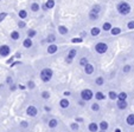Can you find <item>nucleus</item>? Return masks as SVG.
Wrapping results in <instances>:
<instances>
[{
    "instance_id": "f257e3e1",
    "label": "nucleus",
    "mask_w": 134,
    "mask_h": 132,
    "mask_svg": "<svg viewBox=\"0 0 134 132\" xmlns=\"http://www.w3.org/2000/svg\"><path fill=\"white\" fill-rule=\"evenodd\" d=\"M116 10L119 12V14L121 15H128L131 13V5H129L127 1H120L116 5Z\"/></svg>"
},
{
    "instance_id": "f03ea898",
    "label": "nucleus",
    "mask_w": 134,
    "mask_h": 132,
    "mask_svg": "<svg viewBox=\"0 0 134 132\" xmlns=\"http://www.w3.org/2000/svg\"><path fill=\"white\" fill-rule=\"evenodd\" d=\"M52 76H53V71L49 67L43 68V70L41 71V79H42V81H44V83L50 81V80L52 79Z\"/></svg>"
},
{
    "instance_id": "7ed1b4c3",
    "label": "nucleus",
    "mask_w": 134,
    "mask_h": 132,
    "mask_svg": "<svg viewBox=\"0 0 134 132\" xmlns=\"http://www.w3.org/2000/svg\"><path fill=\"white\" fill-rule=\"evenodd\" d=\"M94 98V93L91 90H89V89H84V90L81 91V99L86 100V102H89V100H91Z\"/></svg>"
},
{
    "instance_id": "20e7f679",
    "label": "nucleus",
    "mask_w": 134,
    "mask_h": 132,
    "mask_svg": "<svg viewBox=\"0 0 134 132\" xmlns=\"http://www.w3.org/2000/svg\"><path fill=\"white\" fill-rule=\"evenodd\" d=\"M95 51L99 54H104L108 51V45H107L106 42H97L96 45H95Z\"/></svg>"
},
{
    "instance_id": "39448f33",
    "label": "nucleus",
    "mask_w": 134,
    "mask_h": 132,
    "mask_svg": "<svg viewBox=\"0 0 134 132\" xmlns=\"http://www.w3.org/2000/svg\"><path fill=\"white\" fill-rule=\"evenodd\" d=\"M11 53V47L8 45H1L0 46V57H7Z\"/></svg>"
},
{
    "instance_id": "423d86ee",
    "label": "nucleus",
    "mask_w": 134,
    "mask_h": 132,
    "mask_svg": "<svg viewBox=\"0 0 134 132\" xmlns=\"http://www.w3.org/2000/svg\"><path fill=\"white\" fill-rule=\"evenodd\" d=\"M76 55H77V50H76V48H71V50L69 51V53H68V57H66L65 61L68 62V64H71L72 60H74V58H75Z\"/></svg>"
},
{
    "instance_id": "0eeeda50",
    "label": "nucleus",
    "mask_w": 134,
    "mask_h": 132,
    "mask_svg": "<svg viewBox=\"0 0 134 132\" xmlns=\"http://www.w3.org/2000/svg\"><path fill=\"white\" fill-rule=\"evenodd\" d=\"M26 113H27V116H30V117H36L38 113V110L36 106L31 105V106H29L27 109H26Z\"/></svg>"
},
{
    "instance_id": "6e6552de",
    "label": "nucleus",
    "mask_w": 134,
    "mask_h": 132,
    "mask_svg": "<svg viewBox=\"0 0 134 132\" xmlns=\"http://www.w3.org/2000/svg\"><path fill=\"white\" fill-rule=\"evenodd\" d=\"M57 51H58V46L56 45L55 42H53V44H49V46H48V53L49 54H55Z\"/></svg>"
},
{
    "instance_id": "1a4fd4ad",
    "label": "nucleus",
    "mask_w": 134,
    "mask_h": 132,
    "mask_svg": "<svg viewBox=\"0 0 134 132\" xmlns=\"http://www.w3.org/2000/svg\"><path fill=\"white\" fill-rule=\"evenodd\" d=\"M116 106L119 110H126L127 109V102L126 100H119L116 102Z\"/></svg>"
},
{
    "instance_id": "9d476101",
    "label": "nucleus",
    "mask_w": 134,
    "mask_h": 132,
    "mask_svg": "<svg viewBox=\"0 0 134 132\" xmlns=\"http://www.w3.org/2000/svg\"><path fill=\"white\" fill-rule=\"evenodd\" d=\"M84 72H86L87 74H93L94 73V65H91L88 62V64L84 66Z\"/></svg>"
},
{
    "instance_id": "9b49d317",
    "label": "nucleus",
    "mask_w": 134,
    "mask_h": 132,
    "mask_svg": "<svg viewBox=\"0 0 134 132\" xmlns=\"http://www.w3.org/2000/svg\"><path fill=\"white\" fill-rule=\"evenodd\" d=\"M100 129V126L96 124V123H90V124L88 125V130L90 132H97Z\"/></svg>"
},
{
    "instance_id": "f8f14e48",
    "label": "nucleus",
    "mask_w": 134,
    "mask_h": 132,
    "mask_svg": "<svg viewBox=\"0 0 134 132\" xmlns=\"http://www.w3.org/2000/svg\"><path fill=\"white\" fill-rule=\"evenodd\" d=\"M23 46L25 48H30L31 46H32V38H25L24 39V41H23Z\"/></svg>"
},
{
    "instance_id": "ddd939ff",
    "label": "nucleus",
    "mask_w": 134,
    "mask_h": 132,
    "mask_svg": "<svg viewBox=\"0 0 134 132\" xmlns=\"http://www.w3.org/2000/svg\"><path fill=\"white\" fill-rule=\"evenodd\" d=\"M69 105H70V103H69V100L66 99V98H63V99L59 100V106H61L62 109H68Z\"/></svg>"
},
{
    "instance_id": "4468645a",
    "label": "nucleus",
    "mask_w": 134,
    "mask_h": 132,
    "mask_svg": "<svg viewBox=\"0 0 134 132\" xmlns=\"http://www.w3.org/2000/svg\"><path fill=\"white\" fill-rule=\"evenodd\" d=\"M58 32H59V34L65 35V34H68L69 30H68V27H66V26H64V25H59V26H58Z\"/></svg>"
},
{
    "instance_id": "2eb2a0df",
    "label": "nucleus",
    "mask_w": 134,
    "mask_h": 132,
    "mask_svg": "<svg viewBox=\"0 0 134 132\" xmlns=\"http://www.w3.org/2000/svg\"><path fill=\"white\" fill-rule=\"evenodd\" d=\"M94 97L96 98V100H104V99H106V95H104L103 92H101V91H99V92L95 93V95H94Z\"/></svg>"
},
{
    "instance_id": "dca6fc26",
    "label": "nucleus",
    "mask_w": 134,
    "mask_h": 132,
    "mask_svg": "<svg viewBox=\"0 0 134 132\" xmlns=\"http://www.w3.org/2000/svg\"><path fill=\"white\" fill-rule=\"evenodd\" d=\"M48 125H49V127H50V129H55V127L57 126V125H58V120L55 119V118H52V119L49 120Z\"/></svg>"
},
{
    "instance_id": "f3484780",
    "label": "nucleus",
    "mask_w": 134,
    "mask_h": 132,
    "mask_svg": "<svg viewBox=\"0 0 134 132\" xmlns=\"http://www.w3.org/2000/svg\"><path fill=\"white\" fill-rule=\"evenodd\" d=\"M30 10L32 11V12H38V11L41 10V5L38 3H32L30 6Z\"/></svg>"
},
{
    "instance_id": "a211bd4d",
    "label": "nucleus",
    "mask_w": 134,
    "mask_h": 132,
    "mask_svg": "<svg viewBox=\"0 0 134 132\" xmlns=\"http://www.w3.org/2000/svg\"><path fill=\"white\" fill-rule=\"evenodd\" d=\"M100 33H101V28L100 27H93L90 30V34L93 35V37H97Z\"/></svg>"
},
{
    "instance_id": "6ab92c4d",
    "label": "nucleus",
    "mask_w": 134,
    "mask_h": 132,
    "mask_svg": "<svg viewBox=\"0 0 134 132\" xmlns=\"http://www.w3.org/2000/svg\"><path fill=\"white\" fill-rule=\"evenodd\" d=\"M45 40L49 42V44H53V42L56 41V35L53 34V33H50V34H48V37H46Z\"/></svg>"
},
{
    "instance_id": "aec40b11",
    "label": "nucleus",
    "mask_w": 134,
    "mask_h": 132,
    "mask_svg": "<svg viewBox=\"0 0 134 132\" xmlns=\"http://www.w3.org/2000/svg\"><path fill=\"white\" fill-rule=\"evenodd\" d=\"M126 123L129 125V126H134V115H133V113H132V115H129L128 117H127Z\"/></svg>"
},
{
    "instance_id": "412c9836",
    "label": "nucleus",
    "mask_w": 134,
    "mask_h": 132,
    "mask_svg": "<svg viewBox=\"0 0 134 132\" xmlns=\"http://www.w3.org/2000/svg\"><path fill=\"white\" fill-rule=\"evenodd\" d=\"M10 37H11V39H12V40H18L19 38H20V34H19V32H18V31H12V32H11V34H10Z\"/></svg>"
},
{
    "instance_id": "4be33fe9",
    "label": "nucleus",
    "mask_w": 134,
    "mask_h": 132,
    "mask_svg": "<svg viewBox=\"0 0 134 132\" xmlns=\"http://www.w3.org/2000/svg\"><path fill=\"white\" fill-rule=\"evenodd\" d=\"M120 33H121V28L120 27H111V30H110L111 35H118V34H120Z\"/></svg>"
},
{
    "instance_id": "5701e85b",
    "label": "nucleus",
    "mask_w": 134,
    "mask_h": 132,
    "mask_svg": "<svg viewBox=\"0 0 134 132\" xmlns=\"http://www.w3.org/2000/svg\"><path fill=\"white\" fill-rule=\"evenodd\" d=\"M95 84H96L97 86H102V85L104 84V78L101 77V76H100V77H97L96 79H95Z\"/></svg>"
},
{
    "instance_id": "b1692460",
    "label": "nucleus",
    "mask_w": 134,
    "mask_h": 132,
    "mask_svg": "<svg viewBox=\"0 0 134 132\" xmlns=\"http://www.w3.org/2000/svg\"><path fill=\"white\" fill-rule=\"evenodd\" d=\"M118 95H119V93H116L115 91H109L108 92V97H109V99H111V100L118 99Z\"/></svg>"
},
{
    "instance_id": "393cba45",
    "label": "nucleus",
    "mask_w": 134,
    "mask_h": 132,
    "mask_svg": "<svg viewBox=\"0 0 134 132\" xmlns=\"http://www.w3.org/2000/svg\"><path fill=\"white\" fill-rule=\"evenodd\" d=\"M89 19L90 20H97L99 19V14L97 13H95V12H93V11H89Z\"/></svg>"
},
{
    "instance_id": "a878e982",
    "label": "nucleus",
    "mask_w": 134,
    "mask_h": 132,
    "mask_svg": "<svg viewBox=\"0 0 134 132\" xmlns=\"http://www.w3.org/2000/svg\"><path fill=\"white\" fill-rule=\"evenodd\" d=\"M99 126H100V129H101V130H103V131H107V130H108V126H109V125H108V123H107L106 120H102V122L100 123Z\"/></svg>"
},
{
    "instance_id": "bb28decb",
    "label": "nucleus",
    "mask_w": 134,
    "mask_h": 132,
    "mask_svg": "<svg viewBox=\"0 0 134 132\" xmlns=\"http://www.w3.org/2000/svg\"><path fill=\"white\" fill-rule=\"evenodd\" d=\"M18 15H19V18H20V19H26V18H27V12H26L25 10H20L19 11V12H18Z\"/></svg>"
},
{
    "instance_id": "cd10ccee",
    "label": "nucleus",
    "mask_w": 134,
    "mask_h": 132,
    "mask_svg": "<svg viewBox=\"0 0 134 132\" xmlns=\"http://www.w3.org/2000/svg\"><path fill=\"white\" fill-rule=\"evenodd\" d=\"M111 27H113V26H111V24L109 23V21H106V23L102 25V30L103 31H110Z\"/></svg>"
},
{
    "instance_id": "c85d7f7f",
    "label": "nucleus",
    "mask_w": 134,
    "mask_h": 132,
    "mask_svg": "<svg viewBox=\"0 0 134 132\" xmlns=\"http://www.w3.org/2000/svg\"><path fill=\"white\" fill-rule=\"evenodd\" d=\"M93 12L97 13V14H100V12H101V5H99V4H96V5H94L93 7H91V10Z\"/></svg>"
},
{
    "instance_id": "c756f323",
    "label": "nucleus",
    "mask_w": 134,
    "mask_h": 132,
    "mask_svg": "<svg viewBox=\"0 0 134 132\" xmlns=\"http://www.w3.org/2000/svg\"><path fill=\"white\" fill-rule=\"evenodd\" d=\"M46 7H48V10H51V8L55 7V0H48L45 3Z\"/></svg>"
},
{
    "instance_id": "7c9ffc66",
    "label": "nucleus",
    "mask_w": 134,
    "mask_h": 132,
    "mask_svg": "<svg viewBox=\"0 0 134 132\" xmlns=\"http://www.w3.org/2000/svg\"><path fill=\"white\" fill-rule=\"evenodd\" d=\"M36 35H37V32H36V30H33V28H30V30L27 31V37L29 38H35Z\"/></svg>"
},
{
    "instance_id": "2f4dec72",
    "label": "nucleus",
    "mask_w": 134,
    "mask_h": 132,
    "mask_svg": "<svg viewBox=\"0 0 134 132\" xmlns=\"http://www.w3.org/2000/svg\"><path fill=\"white\" fill-rule=\"evenodd\" d=\"M70 129L72 130V131H79V129H80V125H79V123H77V122H75V123H71V124H70Z\"/></svg>"
},
{
    "instance_id": "473e14b6",
    "label": "nucleus",
    "mask_w": 134,
    "mask_h": 132,
    "mask_svg": "<svg viewBox=\"0 0 134 132\" xmlns=\"http://www.w3.org/2000/svg\"><path fill=\"white\" fill-rule=\"evenodd\" d=\"M88 59H87L86 57H82L81 59H80V66H82V67H84L87 64H88Z\"/></svg>"
},
{
    "instance_id": "72a5a7b5",
    "label": "nucleus",
    "mask_w": 134,
    "mask_h": 132,
    "mask_svg": "<svg viewBox=\"0 0 134 132\" xmlns=\"http://www.w3.org/2000/svg\"><path fill=\"white\" fill-rule=\"evenodd\" d=\"M118 99L119 100H127V93L126 92H120L118 95Z\"/></svg>"
},
{
    "instance_id": "f704fd0d",
    "label": "nucleus",
    "mask_w": 134,
    "mask_h": 132,
    "mask_svg": "<svg viewBox=\"0 0 134 132\" xmlns=\"http://www.w3.org/2000/svg\"><path fill=\"white\" fill-rule=\"evenodd\" d=\"M26 87H27V89H30V90H33V89L36 87L35 81H33V80H29L27 84H26Z\"/></svg>"
},
{
    "instance_id": "c9c22d12",
    "label": "nucleus",
    "mask_w": 134,
    "mask_h": 132,
    "mask_svg": "<svg viewBox=\"0 0 134 132\" xmlns=\"http://www.w3.org/2000/svg\"><path fill=\"white\" fill-rule=\"evenodd\" d=\"M50 92H49V91H43V92H42V98H43V99H49V98H50Z\"/></svg>"
},
{
    "instance_id": "e433bc0d",
    "label": "nucleus",
    "mask_w": 134,
    "mask_h": 132,
    "mask_svg": "<svg viewBox=\"0 0 134 132\" xmlns=\"http://www.w3.org/2000/svg\"><path fill=\"white\" fill-rule=\"evenodd\" d=\"M132 70V66L131 65H125L124 68H122V71H124V73H129Z\"/></svg>"
},
{
    "instance_id": "4c0bfd02",
    "label": "nucleus",
    "mask_w": 134,
    "mask_h": 132,
    "mask_svg": "<svg viewBox=\"0 0 134 132\" xmlns=\"http://www.w3.org/2000/svg\"><path fill=\"white\" fill-rule=\"evenodd\" d=\"M18 27L19 28H25L26 27V23L23 21V19H20L19 21H18Z\"/></svg>"
},
{
    "instance_id": "58836bf2",
    "label": "nucleus",
    "mask_w": 134,
    "mask_h": 132,
    "mask_svg": "<svg viewBox=\"0 0 134 132\" xmlns=\"http://www.w3.org/2000/svg\"><path fill=\"white\" fill-rule=\"evenodd\" d=\"M91 110H93V111H99L100 110V104H97V103L91 104Z\"/></svg>"
},
{
    "instance_id": "ea45409f",
    "label": "nucleus",
    "mask_w": 134,
    "mask_h": 132,
    "mask_svg": "<svg viewBox=\"0 0 134 132\" xmlns=\"http://www.w3.org/2000/svg\"><path fill=\"white\" fill-rule=\"evenodd\" d=\"M7 13H6V12H1V13H0V23H1V21H4V20H5V18L6 17H7Z\"/></svg>"
},
{
    "instance_id": "a19ab883",
    "label": "nucleus",
    "mask_w": 134,
    "mask_h": 132,
    "mask_svg": "<svg viewBox=\"0 0 134 132\" xmlns=\"http://www.w3.org/2000/svg\"><path fill=\"white\" fill-rule=\"evenodd\" d=\"M20 126L23 127V129H27V127H29V123L26 122V120H21V122H20Z\"/></svg>"
},
{
    "instance_id": "79ce46f5",
    "label": "nucleus",
    "mask_w": 134,
    "mask_h": 132,
    "mask_svg": "<svg viewBox=\"0 0 134 132\" xmlns=\"http://www.w3.org/2000/svg\"><path fill=\"white\" fill-rule=\"evenodd\" d=\"M71 41L74 42V44H76V42H82L83 41V38H74V39H71Z\"/></svg>"
},
{
    "instance_id": "37998d69",
    "label": "nucleus",
    "mask_w": 134,
    "mask_h": 132,
    "mask_svg": "<svg viewBox=\"0 0 134 132\" xmlns=\"http://www.w3.org/2000/svg\"><path fill=\"white\" fill-rule=\"evenodd\" d=\"M6 84H7V85H11V84H13V78L11 77V76H8V77L6 78Z\"/></svg>"
},
{
    "instance_id": "c03bdc74",
    "label": "nucleus",
    "mask_w": 134,
    "mask_h": 132,
    "mask_svg": "<svg viewBox=\"0 0 134 132\" xmlns=\"http://www.w3.org/2000/svg\"><path fill=\"white\" fill-rule=\"evenodd\" d=\"M127 27H128L129 30H133L134 28V20H131V21L127 24Z\"/></svg>"
},
{
    "instance_id": "a18cd8bd",
    "label": "nucleus",
    "mask_w": 134,
    "mask_h": 132,
    "mask_svg": "<svg viewBox=\"0 0 134 132\" xmlns=\"http://www.w3.org/2000/svg\"><path fill=\"white\" fill-rule=\"evenodd\" d=\"M17 89H18V86L15 84H11L10 85V91H12V92H13V91H15Z\"/></svg>"
},
{
    "instance_id": "49530a36",
    "label": "nucleus",
    "mask_w": 134,
    "mask_h": 132,
    "mask_svg": "<svg viewBox=\"0 0 134 132\" xmlns=\"http://www.w3.org/2000/svg\"><path fill=\"white\" fill-rule=\"evenodd\" d=\"M86 100H83V99H81V100H79V103H77V104L80 105V106H84V105H86Z\"/></svg>"
},
{
    "instance_id": "de8ad7c7",
    "label": "nucleus",
    "mask_w": 134,
    "mask_h": 132,
    "mask_svg": "<svg viewBox=\"0 0 134 132\" xmlns=\"http://www.w3.org/2000/svg\"><path fill=\"white\" fill-rule=\"evenodd\" d=\"M75 122H77V123H83V122H84V119H83V118H81V117H77V118H76Z\"/></svg>"
},
{
    "instance_id": "09e8293b",
    "label": "nucleus",
    "mask_w": 134,
    "mask_h": 132,
    "mask_svg": "<svg viewBox=\"0 0 134 132\" xmlns=\"http://www.w3.org/2000/svg\"><path fill=\"white\" fill-rule=\"evenodd\" d=\"M70 95H71L70 91H64V92H63V96H64V97H69Z\"/></svg>"
},
{
    "instance_id": "8fccbe9b",
    "label": "nucleus",
    "mask_w": 134,
    "mask_h": 132,
    "mask_svg": "<svg viewBox=\"0 0 134 132\" xmlns=\"http://www.w3.org/2000/svg\"><path fill=\"white\" fill-rule=\"evenodd\" d=\"M14 59H15V57H11L10 59H8L6 62H7V64H12V62H13V60H14Z\"/></svg>"
},
{
    "instance_id": "3c124183",
    "label": "nucleus",
    "mask_w": 134,
    "mask_h": 132,
    "mask_svg": "<svg viewBox=\"0 0 134 132\" xmlns=\"http://www.w3.org/2000/svg\"><path fill=\"white\" fill-rule=\"evenodd\" d=\"M14 57H15V59H19V58L21 57V53H20V52H17V53L14 54Z\"/></svg>"
},
{
    "instance_id": "603ef678",
    "label": "nucleus",
    "mask_w": 134,
    "mask_h": 132,
    "mask_svg": "<svg viewBox=\"0 0 134 132\" xmlns=\"http://www.w3.org/2000/svg\"><path fill=\"white\" fill-rule=\"evenodd\" d=\"M19 64H20V61H13L12 64H11V67H14L15 65H19Z\"/></svg>"
},
{
    "instance_id": "864d4df0",
    "label": "nucleus",
    "mask_w": 134,
    "mask_h": 132,
    "mask_svg": "<svg viewBox=\"0 0 134 132\" xmlns=\"http://www.w3.org/2000/svg\"><path fill=\"white\" fill-rule=\"evenodd\" d=\"M18 89H20V90H25V89H27V87L24 86V85H18Z\"/></svg>"
},
{
    "instance_id": "5fc2aeb1",
    "label": "nucleus",
    "mask_w": 134,
    "mask_h": 132,
    "mask_svg": "<svg viewBox=\"0 0 134 132\" xmlns=\"http://www.w3.org/2000/svg\"><path fill=\"white\" fill-rule=\"evenodd\" d=\"M44 110H45L46 112H50V111H51V109L49 106H44Z\"/></svg>"
},
{
    "instance_id": "6e6d98bb",
    "label": "nucleus",
    "mask_w": 134,
    "mask_h": 132,
    "mask_svg": "<svg viewBox=\"0 0 134 132\" xmlns=\"http://www.w3.org/2000/svg\"><path fill=\"white\" fill-rule=\"evenodd\" d=\"M42 8H43V11H45V12H46V11H48V7H46V5H45V4H44V5H42Z\"/></svg>"
},
{
    "instance_id": "4d7b16f0",
    "label": "nucleus",
    "mask_w": 134,
    "mask_h": 132,
    "mask_svg": "<svg viewBox=\"0 0 134 132\" xmlns=\"http://www.w3.org/2000/svg\"><path fill=\"white\" fill-rule=\"evenodd\" d=\"M86 35H87V33H86V32H82V33H81V38L86 37Z\"/></svg>"
},
{
    "instance_id": "13d9d810",
    "label": "nucleus",
    "mask_w": 134,
    "mask_h": 132,
    "mask_svg": "<svg viewBox=\"0 0 134 132\" xmlns=\"http://www.w3.org/2000/svg\"><path fill=\"white\" fill-rule=\"evenodd\" d=\"M114 132H121V130H120V129H115V131H114Z\"/></svg>"
},
{
    "instance_id": "bf43d9fd",
    "label": "nucleus",
    "mask_w": 134,
    "mask_h": 132,
    "mask_svg": "<svg viewBox=\"0 0 134 132\" xmlns=\"http://www.w3.org/2000/svg\"><path fill=\"white\" fill-rule=\"evenodd\" d=\"M100 132H106V131H103V130H101V131H100Z\"/></svg>"
},
{
    "instance_id": "052dcab7",
    "label": "nucleus",
    "mask_w": 134,
    "mask_h": 132,
    "mask_svg": "<svg viewBox=\"0 0 134 132\" xmlns=\"http://www.w3.org/2000/svg\"><path fill=\"white\" fill-rule=\"evenodd\" d=\"M0 1H1V0H0Z\"/></svg>"
}]
</instances>
